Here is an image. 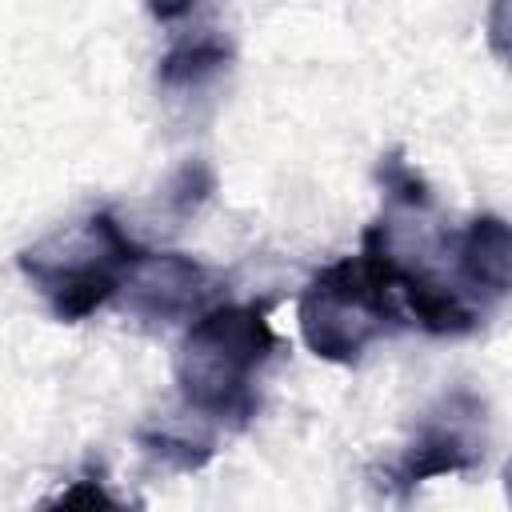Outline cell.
I'll list each match as a JSON object with an SVG mask.
<instances>
[{
	"label": "cell",
	"mask_w": 512,
	"mask_h": 512,
	"mask_svg": "<svg viewBox=\"0 0 512 512\" xmlns=\"http://www.w3.org/2000/svg\"><path fill=\"white\" fill-rule=\"evenodd\" d=\"M232 56H236V48H232L228 32H220L212 24L176 28L168 48L156 60V84L168 96L204 92L208 84H216L232 68Z\"/></svg>",
	"instance_id": "cell-7"
},
{
	"label": "cell",
	"mask_w": 512,
	"mask_h": 512,
	"mask_svg": "<svg viewBox=\"0 0 512 512\" xmlns=\"http://www.w3.org/2000/svg\"><path fill=\"white\" fill-rule=\"evenodd\" d=\"M488 444V400L472 388H452L416 420L408 444L384 476V488L396 500H408L424 480L476 472L488 456Z\"/></svg>",
	"instance_id": "cell-4"
},
{
	"label": "cell",
	"mask_w": 512,
	"mask_h": 512,
	"mask_svg": "<svg viewBox=\"0 0 512 512\" xmlns=\"http://www.w3.org/2000/svg\"><path fill=\"white\" fill-rule=\"evenodd\" d=\"M40 512H144V504L120 500L104 480L84 476V480H72L68 488H60Z\"/></svg>",
	"instance_id": "cell-10"
},
{
	"label": "cell",
	"mask_w": 512,
	"mask_h": 512,
	"mask_svg": "<svg viewBox=\"0 0 512 512\" xmlns=\"http://www.w3.org/2000/svg\"><path fill=\"white\" fill-rule=\"evenodd\" d=\"M376 180H380V192H384V212H432V188L404 160V152L380 156Z\"/></svg>",
	"instance_id": "cell-9"
},
{
	"label": "cell",
	"mask_w": 512,
	"mask_h": 512,
	"mask_svg": "<svg viewBox=\"0 0 512 512\" xmlns=\"http://www.w3.org/2000/svg\"><path fill=\"white\" fill-rule=\"evenodd\" d=\"M136 440H140V448H144L152 460H160V464L172 468V472H196V468H204V464L212 460V452H216L208 436H196V432L172 428V424L144 428Z\"/></svg>",
	"instance_id": "cell-8"
},
{
	"label": "cell",
	"mask_w": 512,
	"mask_h": 512,
	"mask_svg": "<svg viewBox=\"0 0 512 512\" xmlns=\"http://www.w3.org/2000/svg\"><path fill=\"white\" fill-rule=\"evenodd\" d=\"M296 324L308 352L332 364H356L380 336L404 324V308L396 296V264L376 220L364 228L356 256L320 268L304 284Z\"/></svg>",
	"instance_id": "cell-1"
},
{
	"label": "cell",
	"mask_w": 512,
	"mask_h": 512,
	"mask_svg": "<svg viewBox=\"0 0 512 512\" xmlns=\"http://www.w3.org/2000/svg\"><path fill=\"white\" fill-rule=\"evenodd\" d=\"M208 292L212 272L200 260L184 252H140L116 296H124V308L148 324H176L188 316L196 320Z\"/></svg>",
	"instance_id": "cell-5"
},
{
	"label": "cell",
	"mask_w": 512,
	"mask_h": 512,
	"mask_svg": "<svg viewBox=\"0 0 512 512\" xmlns=\"http://www.w3.org/2000/svg\"><path fill=\"white\" fill-rule=\"evenodd\" d=\"M448 256H452V276H448L452 288L476 312L488 316L508 296V280H512V236L504 216L484 212L468 220L460 232H452Z\"/></svg>",
	"instance_id": "cell-6"
},
{
	"label": "cell",
	"mask_w": 512,
	"mask_h": 512,
	"mask_svg": "<svg viewBox=\"0 0 512 512\" xmlns=\"http://www.w3.org/2000/svg\"><path fill=\"white\" fill-rule=\"evenodd\" d=\"M140 252L144 248L132 244L112 212H88L24 248L16 264L44 296L48 312L64 324H76L120 292Z\"/></svg>",
	"instance_id": "cell-3"
},
{
	"label": "cell",
	"mask_w": 512,
	"mask_h": 512,
	"mask_svg": "<svg viewBox=\"0 0 512 512\" xmlns=\"http://www.w3.org/2000/svg\"><path fill=\"white\" fill-rule=\"evenodd\" d=\"M280 352L268 304H212L180 336L172 376L188 412L244 424L256 412V380Z\"/></svg>",
	"instance_id": "cell-2"
}]
</instances>
